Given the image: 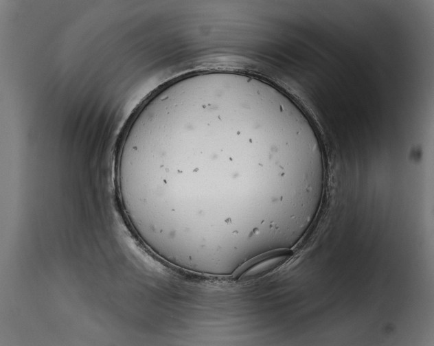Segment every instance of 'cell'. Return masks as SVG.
Wrapping results in <instances>:
<instances>
[{
  "label": "cell",
  "mask_w": 434,
  "mask_h": 346,
  "mask_svg": "<svg viewBox=\"0 0 434 346\" xmlns=\"http://www.w3.org/2000/svg\"><path fill=\"white\" fill-rule=\"evenodd\" d=\"M293 253L290 249H279L256 255L239 266L231 278L237 281H249L263 277L284 265Z\"/></svg>",
  "instance_id": "1"
}]
</instances>
